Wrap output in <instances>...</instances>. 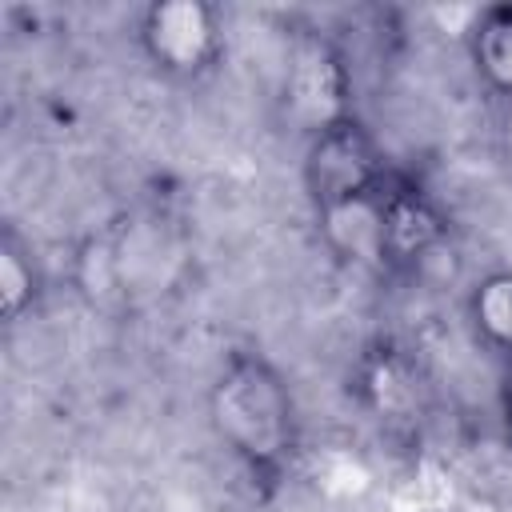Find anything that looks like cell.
Here are the masks:
<instances>
[{"label":"cell","instance_id":"cell-1","mask_svg":"<svg viewBox=\"0 0 512 512\" xmlns=\"http://www.w3.org/2000/svg\"><path fill=\"white\" fill-rule=\"evenodd\" d=\"M208 420L252 492L276 500L304 460L300 408L280 364L260 348H228L208 384Z\"/></svg>","mask_w":512,"mask_h":512},{"label":"cell","instance_id":"cell-2","mask_svg":"<svg viewBox=\"0 0 512 512\" xmlns=\"http://www.w3.org/2000/svg\"><path fill=\"white\" fill-rule=\"evenodd\" d=\"M280 112L292 132L312 140L316 132L356 116L352 112V68L340 44L324 28H296L280 76Z\"/></svg>","mask_w":512,"mask_h":512},{"label":"cell","instance_id":"cell-3","mask_svg":"<svg viewBox=\"0 0 512 512\" xmlns=\"http://www.w3.org/2000/svg\"><path fill=\"white\" fill-rule=\"evenodd\" d=\"M348 396L380 428V436H388L396 444H412L424 432L428 380H424L416 356L392 336H372L356 352V360L348 368Z\"/></svg>","mask_w":512,"mask_h":512},{"label":"cell","instance_id":"cell-4","mask_svg":"<svg viewBox=\"0 0 512 512\" xmlns=\"http://www.w3.org/2000/svg\"><path fill=\"white\" fill-rule=\"evenodd\" d=\"M136 44L152 72L176 84H196L224 56V20L204 0H156L140 12Z\"/></svg>","mask_w":512,"mask_h":512},{"label":"cell","instance_id":"cell-5","mask_svg":"<svg viewBox=\"0 0 512 512\" xmlns=\"http://www.w3.org/2000/svg\"><path fill=\"white\" fill-rule=\"evenodd\" d=\"M300 180H304V196H308L312 212H320L340 200L376 196L392 180V168H388V156H384L380 140L372 136V128L360 116H348V120L316 132L312 140H304Z\"/></svg>","mask_w":512,"mask_h":512},{"label":"cell","instance_id":"cell-6","mask_svg":"<svg viewBox=\"0 0 512 512\" xmlns=\"http://www.w3.org/2000/svg\"><path fill=\"white\" fill-rule=\"evenodd\" d=\"M380 216H384L388 272H408L432 260L448 244V212L424 184H416L404 172H392V180L384 184Z\"/></svg>","mask_w":512,"mask_h":512},{"label":"cell","instance_id":"cell-7","mask_svg":"<svg viewBox=\"0 0 512 512\" xmlns=\"http://www.w3.org/2000/svg\"><path fill=\"white\" fill-rule=\"evenodd\" d=\"M384 192V188H380ZM380 192L376 196H356L340 200L316 212L320 240L328 252L368 276H388V256H384V216H380Z\"/></svg>","mask_w":512,"mask_h":512},{"label":"cell","instance_id":"cell-8","mask_svg":"<svg viewBox=\"0 0 512 512\" xmlns=\"http://www.w3.org/2000/svg\"><path fill=\"white\" fill-rule=\"evenodd\" d=\"M464 48H468L472 72L488 88V96L512 100V0L480 4L468 24Z\"/></svg>","mask_w":512,"mask_h":512},{"label":"cell","instance_id":"cell-9","mask_svg":"<svg viewBox=\"0 0 512 512\" xmlns=\"http://www.w3.org/2000/svg\"><path fill=\"white\" fill-rule=\"evenodd\" d=\"M468 324L476 340L504 364L512 368V268H492L484 272L464 300Z\"/></svg>","mask_w":512,"mask_h":512},{"label":"cell","instance_id":"cell-10","mask_svg":"<svg viewBox=\"0 0 512 512\" xmlns=\"http://www.w3.org/2000/svg\"><path fill=\"white\" fill-rule=\"evenodd\" d=\"M76 288L92 308H116L128 296L124 256H120V232H92L76 248Z\"/></svg>","mask_w":512,"mask_h":512},{"label":"cell","instance_id":"cell-11","mask_svg":"<svg viewBox=\"0 0 512 512\" xmlns=\"http://www.w3.org/2000/svg\"><path fill=\"white\" fill-rule=\"evenodd\" d=\"M44 292V276L36 264L32 244L16 232V224H4L0 232V308L8 324H20Z\"/></svg>","mask_w":512,"mask_h":512},{"label":"cell","instance_id":"cell-12","mask_svg":"<svg viewBox=\"0 0 512 512\" xmlns=\"http://www.w3.org/2000/svg\"><path fill=\"white\" fill-rule=\"evenodd\" d=\"M316 488L328 496H340V500H356L372 488V468L360 456H352L348 448H328L316 460Z\"/></svg>","mask_w":512,"mask_h":512},{"label":"cell","instance_id":"cell-13","mask_svg":"<svg viewBox=\"0 0 512 512\" xmlns=\"http://www.w3.org/2000/svg\"><path fill=\"white\" fill-rule=\"evenodd\" d=\"M492 124H496V144H500V152L512 160V100H496Z\"/></svg>","mask_w":512,"mask_h":512},{"label":"cell","instance_id":"cell-14","mask_svg":"<svg viewBox=\"0 0 512 512\" xmlns=\"http://www.w3.org/2000/svg\"><path fill=\"white\" fill-rule=\"evenodd\" d=\"M500 436L512 452V368H504L500 376Z\"/></svg>","mask_w":512,"mask_h":512}]
</instances>
